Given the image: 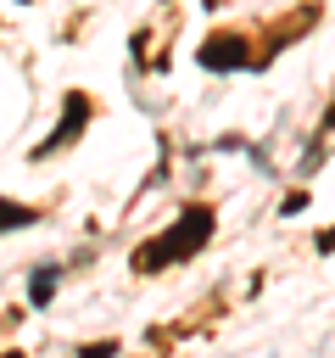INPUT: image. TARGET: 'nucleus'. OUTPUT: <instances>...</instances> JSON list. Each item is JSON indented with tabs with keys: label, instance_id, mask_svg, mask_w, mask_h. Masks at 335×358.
Segmentation results:
<instances>
[{
	"label": "nucleus",
	"instance_id": "nucleus-1",
	"mask_svg": "<svg viewBox=\"0 0 335 358\" xmlns=\"http://www.w3.org/2000/svg\"><path fill=\"white\" fill-rule=\"evenodd\" d=\"M207 235H212V207H190V213H179V224H173L168 235H156V241H145V246L134 252V268H140V274H156V268L201 252Z\"/></svg>",
	"mask_w": 335,
	"mask_h": 358
},
{
	"label": "nucleus",
	"instance_id": "nucleus-2",
	"mask_svg": "<svg viewBox=\"0 0 335 358\" xmlns=\"http://www.w3.org/2000/svg\"><path fill=\"white\" fill-rule=\"evenodd\" d=\"M246 62H251V39L246 34H212L201 45V67H212V73H234Z\"/></svg>",
	"mask_w": 335,
	"mask_h": 358
},
{
	"label": "nucleus",
	"instance_id": "nucleus-3",
	"mask_svg": "<svg viewBox=\"0 0 335 358\" xmlns=\"http://www.w3.org/2000/svg\"><path fill=\"white\" fill-rule=\"evenodd\" d=\"M84 123H89V101H84V95H67V106H61V129H56L39 151H56V145L78 140V134H84Z\"/></svg>",
	"mask_w": 335,
	"mask_h": 358
},
{
	"label": "nucleus",
	"instance_id": "nucleus-4",
	"mask_svg": "<svg viewBox=\"0 0 335 358\" xmlns=\"http://www.w3.org/2000/svg\"><path fill=\"white\" fill-rule=\"evenodd\" d=\"M56 280H61V268H39V274L28 280V302H34V308H45V302H50V291H56Z\"/></svg>",
	"mask_w": 335,
	"mask_h": 358
},
{
	"label": "nucleus",
	"instance_id": "nucleus-5",
	"mask_svg": "<svg viewBox=\"0 0 335 358\" xmlns=\"http://www.w3.org/2000/svg\"><path fill=\"white\" fill-rule=\"evenodd\" d=\"M34 218H39L34 207H17V201H6V196H0V229H28Z\"/></svg>",
	"mask_w": 335,
	"mask_h": 358
},
{
	"label": "nucleus",
	"instance_id": "nucleus-6",
	"mask_svg": "<svg viewBox=\"0 0 335 358\" xmlns=\"http://www.w3.org/2000/svg\"><path fill=\"white\" fill-rule=\"evenodd\" d=\"M112 352H117V341H89L78 358H112Z\"/></svg>",
	"mask_w": 335,
	"mask_h": 358
},
{
	"label": "nucleus",
	"instance_id": "nucleus-7",
	"mask_svg": "<svg viewBox=\"0 0 335 358\" xmlns=\"http://www.w3.org/2000/svg\"><path fill=\"white\" fill-rule=\"evenodd\" d=\"M318 252H335V229H324V235H318Z\"/></svg>",
	"mask_w": 335,
	"mask_h": 358
}]
</instances>
